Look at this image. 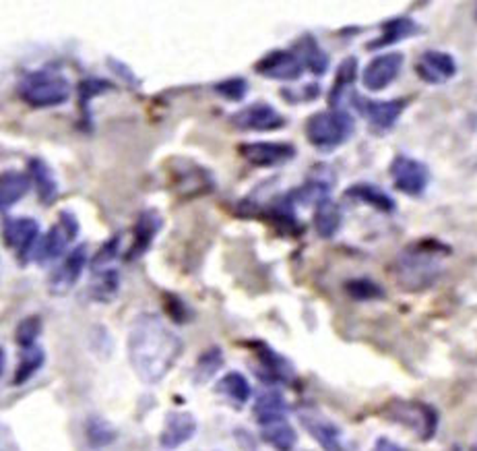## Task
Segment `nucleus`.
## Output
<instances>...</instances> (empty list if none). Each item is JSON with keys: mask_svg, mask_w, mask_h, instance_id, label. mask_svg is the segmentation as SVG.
I'll use <instances>...</instances> for the list:
<instances>
[{"mask_svg": "<svg viewBox=\"0 0 477 451\" xmlns=\"http://www.w3.org/2000/svg\"><path fill=\"white\" fill-rule=\"evenodd\" d=\"M128 360L133 371L147 386L163 381L184 352V342L160 315L141 313L128 329Z\"/></svg>", "mask_w": 477, "mask_h": 451, "instance_id": "obj_1", "label": "nucleus"}, {"mask_svg": "<svg viewBox=\"0 0 477 451\" xmlns=\"http://www.w3.org/2000/svg\"><path fill=\"white\" fill-rule=\"evenodd\" d=\"M356 120L343 108L318 110L306 120V139L320 152H333L351 139Z\"/></svg>", "mask_w": 477, "mask_h": 451, "instance_id": "obj_2", "label": "nucleus"}, {"mask_svg": "<svg viewBox=\"0 0 477 451\" xmlns=\"http://www.w3.org/2000/svg\"><path fill=\"white\" fill-rule=\"evenodd\" d=\"M71 83L65 75L52 69L25 73L17 83V93L25 104L33 108H54L71 98Z\"/></svg>", "mask_w": 477, "mask_h": 451, "instance_id": "obj_3", "label": "nucleus"}, {"mask_svg": "<svg viewBox=\"0 0 477 451\" xmlns=\"http://www.w3.org/2000/svg\"><path fill=\"white\" fill-rule=\"evenodd\" d=\"M440 275V264L436 259V251L424 248H407L395 264V278L405 291L418 292L432 286Z\"/></svg>", "mask_w": 477, "mask_h": 451, "instance_id": "obj_4", "label": "nucleus"}, {"mask_svg": "<svg viewBox=\"0 0 477 451\" xmlns=\"http://www.w3.org/2000/svg\"><path fill=\"white\" fill-rule=\"evenodd\" d=\"M385 416L391 422L403 425L405 429H412L420 439H432L438 429V414L432 406L424 402L413 400H391L385 406Z\"/></svg>", "mask_w": 477, "mask_h": 451, "instance_id": "obj_5", "label": "nucleus"}, {"mask_svg": "<svg viewBox=\"0 0 477 451\" xmlns=\"http://www.w3.org/2000/svg\"><path fill=\"white\" fill-rule=\"evenodd\" d=\"M176 166H169V185L182 199H195L215 188V178L207 168L193 160L176 158Z\"/></svg>", "mask_w": 477, "mask_h": 451, "instance_id": "obj_6", "label": "nucleus"}, {"mask_svg": "<svg viewBox=\"0 0 477 451\" xmlns=\"http://www.w3.org/2000/svg\"><path fill=\"white\" fill-rule=\"evenodd\" d=\"M298 421L312 439H315L323 451H351V446L345 439V433L335 425L329 416L312 406H302L298 410Z\"/></svg>", "mask_w": 477, "mask_h": 451, "instance_id": "obj_7", "label": "nucleus"}, {"mask_svg": "<svg viewBox=\"0 0 477 451\" xmlns=\"http://www.w3.org/2000/svg\"><path fill=\"white\" fill-rule=\"evenodd\" d=\"M79 234V221L71 212H60L58 221L50 230L46 232V237L39 239V245L33 255V261L38 264H50L56 261L66 253V247L77 239Z\"/></svg>", "mask_w": 477, "mask_h": 451, "instance_id": "obj_8", "label": "nucleus"}, {"mask_svg": "<svg viewBox=\"0 0 477 451\" xmlns=\"http://www.w3.org/2000/svg\"><path fill=\"white\" fill-rule=\"evenodd\" d=\"M351 98H353L351 100L353 108L362 114V117L368 120L370 131L377 134H385L391 131L409 104L405 98L386 100V102H377V100H368L362 96H356V93H351Z\"/></svg>", "mask_w": 477, "mask_h": 451, "instance_id": "obj_9", "label": "nucleus"}, {"mask_svg": "<svg viewBox=\"0 0 477 451\" xmlns=\"http://www.w3.org/2000/svg\"><path fill=\"white\" fill-rule=\"evenodd\" d=\"M4 245L17 253L19 264H30L39 245V224L33 218H9L3 228Z\"/></svg>", "mask_w": 477, "mask_h": 451, "instance_id": "obj_10", "label": "nucleus"}, {"mask_svg": "<svg viewBox=\"0 0 477 451\" xmlns=\"http://www.w3.org/2000/svg\"><path fill=\"white\" fill-rule=\"evenodd\" d=\"M238 153L255 168H277L294 160L298 150L285 141H248L238 145Z\"/></svg>", "mask_w": 477, "mask_h": 451, "instance_id": "obj_11", "label": "nucleus"}, {"mask_svg": "<svg viewBox=\"0 0 477 451\" xmlns=\"http://www.w3.org/2000/svg\"><path fill=\"white\" fill-rule=\"evenodd\" d=\"M238 131H277L285 126V117L269 102H252L230 117Z\"/></svg>", "mask_w": 477, "mask_h": 451, "instance_id": "obj_12", "label": "nucleus"}, {"mask_svg": "<svg viewBox=\"0 0 477 451\" xmlns=\"http://www.w3.org/2000/svg\"><path fill=\"white\" fill-rule=\"evenodd\" d=\"M391 178L397 191L409 195V197H420L430 185V170L424 161L409 156H397L391 161Z\"/></svg>", "mask_w": 477, "mask_h": 451, "instance_id": "obj_13", "label": "nucleus"}, {"mask_svg": "<svg viewBox=\"0 0 477 451\" xmlns=\"http://www.w3.org/2000/svg\"><path fill=\"white\" fill-rule=\"evenodd\" d=\"M87 265V245H77L65 255V259L52 269L48 278V291L54 296H65L77 286Z\"/></svg>", "mask_w": 477, "mask_h": 451, "instance_id": "obj_14", "label": "nucleus"}, {"mask_svg": "<svg viewBox=\"0 0 477 451\" xmlns=\"http://www.w3.org/2000/svg\"><path fill=\"white\" fill-rule=\"evenodd\" d=\"M306 66L296 50H271L261 60H256L255 73L273 81H298L304 75Z\"/></svg>", "mask_w": 477, "mask_h": 451, "instance_id": "obj_15", "label": "nucleus"}, {"mask_svg": "<svg viewBox=\"0 0 477 451\" xmlns=\"http://www.w3.org/2000/svg\"><path fill=\"white\" fill-rule=\"evenodd\" d=\"M403 54L401 52H385L372 58L362 71V85L368 91H383L395 79L399 77L401 66H403Z\"/></svg>", "mask_w": 477, "mask_h": 451, "instance_id": "obj_16", "label": "nucleus"}, {"mask_svg": "<svg viewBox=\"0 0 477 451\" xmlns=\"http://www.w3.org/2000/svg\"><path fill=\"white\" fill-rule=\"evenodd\" d=\"M252 350H255L258 367H261L256 369V375L261 377L265 383H291L296 379L294 365H291L285 356L265 344V342H255Z\"/></svg>", "mask_w": 477, "mask_h": 451, "instance_id": "obj_17", "label": "nucleus"}, {"mask_svg": "<svg viewBox=\"0 0 477 451\" xmlns=\"http://www.w3.org/2000/svg\"><path fill=\"white\" fill-rule=\"evenodd\" d=\"M161 218L160 213L155 210H145L139 213V218H136L134 226H133V240H131V247H128V251L125 255L126 261H136L139 257H143L149 248H152L155 237H158V232L161 230Z\"/></svg>", "mask_w": 477, "mask_h": 451, "instance_id": "obj_18", "label": "nucleus"}, {"mask_svg": "<svg viewBox=\"0 0 477 451\" xmlns=\"http://www.w3.org/2000/svg\"><path fill=\"white\" fill-rule=\"evenodd\" d=\"M415 73L426 81V83L440 85L456 75V63L448 52L442 50H426L415 63Z\"/></svg>", "mask_w": 477, "mask_h": 451, "instance_id": "obj_19", "label": "nucleus"}, {"mask_svg": "<svg viewBox=\"0 0 477 451\" xmlns=\"http://www.w3.org/2000/svg\"><path fill=\"white\" fill-rule=\"evenodd\" d=\"M196 435V421L190 412H168L160 433V443L166 449H176Z\"/></svg>", "mask_w": 477, "mask_h": 451, "instance_id": "obj_20", "label": "nucleus"}, {"mask_svg": "<svg viewBox=\"0 0 477 451\" xmlns=\"http://www.w3.org/2000/svg\"><path fill=\"white\" fill-rule=\"evenodd\" d=\"M420 31H421V25L412 17L388 19V22L380 25V36L377 39H372V42H368L366 48L368 50L386 48V46L399 44V42H403V39L420 36Z\"/></svg>", "mask_w": 477, "mask_h": 451, "instance_id": "obj_21", "label": "nucleus"}, {"mask_svg": "<svg viewBox=\"0 0 477 451\" xmlns=\"http://www.w3.org/2000/svg\"><path fill=\"white\" fill-rule=\"evenodd\" d=\"M30 170L27 174L31 177V183L36 186L38 191V199L42 205H52L54 201L58 197V180L54 177V170L50 168L48 161L42 158H31L27 161Z\"/></svg>", "mask_w": 477, "mask_h": 451, "instance_id": "obj_22", "label": "nucleus"}, {"mask_svg": "<svg viewBox=\"0 0 477 451\" xmlns=\"http://www.w3.org/2000/svg\"><path fill=\"white\" fill-rule=\"evenodd\" d=\"M294 50L306 69H310V73H315L317 77L325 75L329 71L331 56L323 50V46L318 44V39L312 36V33H304L302 38H298V42L294 44Z\"/></svg>", "mask_w": 477, "mask_h": 451, "instance_id": "obj_23", "label": "nucleus"}, {"mask_svg": "<svg viewBox=\"0 0 477 451\" xmlns=\"http://www.w3.org/2000/svg\"><path fill=\"white\" fill-rule=\"evenodd\" d=\"M252 414H255L258 427L279 419H288V402H285L282 392L269 389V392H263L258 395L255 406H252Z\"/></svg>", "mask_w": 477, "mask_h": 451, "instance_id": "obj_24", "label": "nucleus"}, {"mask_svg": "<svg viewBox=\"0 0 477 451\" xmlns=\"http://www.w3.org/2000/svg\"><path fill=\"white\" fill-rule=\"evenodd\" d=\"M31 186V177L19 170H4L0 180V204L3 212H9L13 205L22 201Z\"/></svg>", "mask_w": 477, "mask_h": 451, "instance_id": "obj_25", "label": "nucleus"}, {"mask_svg": "<svg viewBox=\"0 0 477 451\" xmlns=\"http://www.w3.org/2000/svg\"><path fill=\"white\" fill-rule=\"evenodd\" d=\"M261 439L275 451H294L298 446V433L288 419H279L261 425Z\"/></svg>", "mask_w": 477, "mask_h": 451, "instance_id": "obj_26", "label": "nucleus"}, {"mask_svg": "<svg viewBox=\"0 0 477 451\" xmlns=\"http://www.w3.org/2000/svg\"><path fill=\"white\" fill-rule=\"evenodd\" d=\"M358 79V58L347 56L343 63L339 65L335 83H333L329 91V106L331 108H343V100L350 96L351 85Z\"/></svg>", "mask_w": 477, "mask_h": 451, "instance_id": "obj_27", "label": "nucleus"}, {"mask_svg": "<svg viewBox=\"0 0 477 451\" xmlns=\"http://www.w3.org/2000/svg\"><path fill=\"white\" fill-rule=\"evenodd\" d=\"M345 197L350 199H356L360 204H366L374 207V210L383 212V213H393L395 212V201L391 199V195H386L383 188L374 186L370 183H356L351 185L350 188L345 191Z\"/></svg>", "mask_w": 477, "mask_h": 451, "instance_id": "obj_28", "label": "nucleus"}, {"mask_svg": "<svg viewBox=\"0 0 477 451\" xmlns=\"http://www.w3.org/2000/svg\"><path fill=\"white\" fill-rule=\"evenodd\" d=\"M215 392L226 398L230 403H234L236 408H242L244 403L250 400L252 395V387L247 377L238 371H231L228 375H223L220 383L215 386Z\"/></svg>", "mask_w": 477, "mask_h": 451, "instance_id": "obj_29", "label": "nucleus"}, {"mask_svg": "<svg viewBox=\"0 0 477 451\" xmlns=\"http://www.w3.org/2000/svg\"><path fill=\"white\" fill-rule=\"evenodd\" d=\"M120 291V273L116 269H101V272H93V278L90 282V296L91 300L108 305L112 302Z\"/></svg>", "mask_w": 477, "mask_h": 451, "instance_id": "obj_30", "label": "nucleus"}, {"mask_svg": "<svg viewBox=\"0 0 477 451\" xmlns=\"http://www.w3.org/2000/svg\"><path fill=\"white\" fill-rule=\"evenodd\" d=\"M312 221H315V230L320 239H333L339 232L341 221H343L341 207L333 199H326L315 207V220Z\"/></svg>", "mask_w": 477, "mask_h": 451, "instance_id": "obj_31", "label": "nucleus"}, {"mask_svg": "<svg viewBox=\"0 0 477 451\" xmlns=\"http://www.w3.org/2000/svg\"><path fill=\"white\" fill-rule=\"evenodd\" d=\"M44 362H46V352L39 346L22 350V354H19V365L11 381L13 386L19 387V386H25L27 381H31L39 369L44 367Z\"/></svg>", "mask_w": 477, "mask_h": 451, "instance_id": "obj_32", "label": "nucleus"}, {"mask_svg": "<svg viewBox=\"0 0 477 451\" xmlns=\"http://www.w3.org/2000/svg\"><path fill=\"white\" fill-rule=\"evenodd\" d=\"M85 439L93 449H104L118 439V430L101 416H90L85 422Z\"/></svg>", "mask_w": 477, "mask_h": 451, "instance_id": "obj_33", "label": "nucleus"}, {"mask_svg": "<svg viewBox=\"0 0 477 451\" xmlns=\"http://www.w3.org/2000/svg\"><path fill=\"white\" fill-rule=\"evenodd\" d=\"M221 367H223L221 348H217V346L207 348L199 356V360H196L195 371H193V383H196V386H204V383H209L217 373L221 371Z\"/></svg>", "mask_w": 477, "mask_h": 451, "instance_id": "obj_34", "label": "nucleus"}, {"mask_svg": "<svg viewBox=\"0 0 477 451\" xmlns=\"http://www.w3.org/2000/svg\"><path fill=\"white\" fill-rule=\"evenodd\" d=\"M112 83L106 79H95V77H90V79H83L79 83V108L81 112H83V118L90 120L91 112H90V102L95 98V96H101L104 91H110L112 90Z\"/></svg>", "mask_w": 477, "mask_h": 451, "instance_id": "obj_35", "label": "nucleus"}, {"mask_svg": "<svg viewBox=\"0 0 477 451\" xmlns=\"http://www.w3.org/2000/svg\"><path fill=\"white\" fill-rule=\"evenodd\" d=\"M345 292L350 299L366 302V300H378L385 296V291L380 288L374 280L368 278H356V280H347L345 282Z\"/></svg>", "mask_w": 477, "mask_h": 451, "instance_id": "obj_36", "label": "nucleus"}, {"mask_svg": "<svg viewBox=\"0 0 477 451\" xmlns=\"http://www.w3.org/2000/svg\"><path fill=\"white\" fill-rule=\"evenodd\" d=\"M42 317L39 315H30L23 321H19V325L15 329V342L22 350L38 346V338L42 334Z\"/></svg>", "mask_w": 477, "mask_h": 451, "instance_id": "obj_37", "label": "nucleus"}, {"mask_svg": "<svg viewBox=\"0 0 477 451\" xmlns=\"http://www.w3.org/2000/svg\"><path fill=\"white\" fill-rule=\"evenodd\" d=\"M120 240H122V234L118 232L100 247V251L95 253V257H93L91 272H101V269L112 267V261L118 257V253H120Z\"/></svg>", "mask_w": 477, "mask_h": 451, "instance_id": "obj_38", "label": "nucleus"}, {"mask_svg": "<svg viewBox=\"0 0 477 451\" xmlns=\"http://www.w3.org/2000/svg\"><path fill=\"white\" fill-rule=\"evenodd\" d=\"M213 90L220 93L221 98L230 100V102H242L248 93V81L242 77H231V79L215 83Z\"/></svg>", "mask_w": 477, "mask_h": 451, "instance_id": "obj_39", "label": "nucleus"}, {"mask_svg": "<svg viewBox=\"0 0 477 451\" xmlns=\"http://www.w3.org/2000/svg\"><path fill=\"white\" fill-rule=\"evenodd\" d=\"M166 313L176 323H186L190 317H193V315H190V308L184 305L182 299L174 294H166Z\"/></svg>", "mask_w": 477, "mask_h": 451, "instance_id": "obj_40", "label": "nucleus"}, {"mask_svg": "<svg viewBox=\"0 0 477 451\" xmlns=\"http://www.w3.org/2000/svg\"><path fill=\"white\" fill-rule=\"evenodd\" d=\"M108 65H110V69L116 73V75H118L122 81H125L126 85H131L133 90H139L141 87V79L134 75L133 69L128 65L125 63H120L118 58H108Z\"/></svg>", "mask_w": 477, "mask_h": 451, "instance_id": "obj_41", "label": "nucleus"}, {"mask_svg": "<svg viewBox=\"0 0 477 451\" xmlns=\"http://www.w3.org/2000/svg\"><path fill=\"white\" fill-rule=\"evenodd\" d=\"M372 451H407V449L401 447L399 443L386 439V437H380V439L377 443H374Z\"/></svg>", "mask_w": 477, "mask_h": 451, "instance_id": "obj_42", "label": "nucleus"}, {"mask_svg": "<svg viewBox=\"0 0 477 451\" xmlns=\"http://www.w3.org/2000/svg\"><path fill=\"white\" fill-rule=\"evenodd\" d=\"M472 451H477V443H475V446H473V447H472Z\"/></svg>", "mask_w": 477, "mask_h": 451, "instance_id": "obj_43", "label": "nucleus"}]
</instances>
